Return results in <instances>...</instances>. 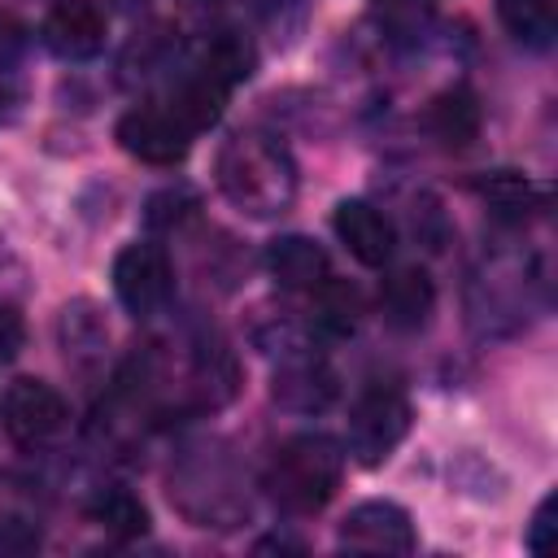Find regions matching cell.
<instances>
[{
  "instance_id": "cell-24",
  "label": "cell",
  "mask_w": 558,
  "mask_h": 558,
  "mask_svg": "<svg viewBox=\"0 0 558 558\" xmlns=\"http://www.w3.org/2000/svg\"><path fill=\"white\" fill-rule=\"evenodd\" d=\"M22 340H26V327H22V314H17V310H13L9 301H0V366L17 357V349H22Z\"/></svg>"
},
{
  "instance_id": "cell-25",
  "label": "cell",
  "mask_w": 558,
  "mask_h": 558,
  "mask_svg": "<svg viewBox=\"0 0 558 558\" xmlns=\"http://www.w3.org/2000/svg\"><path fill=\"white\" fill-rule=\"evenodd\" d=\"M549 519H554V497H545L536 506V514H532V527H527V549L532 554H545L549 549V527H554Z\"/></svg>"
},
{
  "instance_id": "cell-9",
  "label": "cell",
  "mask_w": 558,
  "mask_h": 558,
  "mask_svg": "<svg viewBox=\"0 0 558 558\" xmlns=\"http://www.w3.org/2000/svg\"><path fill=\"white\" fill-rule=\"evenodd\" d=\"M270 392L283 410H296V414H314V410H327L331 397H336V375L331 366L305 349V344H288L279 349V366H275V379H270Z\"/></svg>"
},
{
  "instance_id": "cell-7",
  "label": "cell",
  "mask_w": 558,
  "mask_h": 558,
  "mask_svg": "<svg viewBox=\"0 0 558 558\" xmlns=\"http://www.w3.org/2000/svg\"><path fill=\"white\" fill-rule=\"evenodd\" d=\"M340 545L357 554H410L418 545L414 519L397 501H362L340 523Z\"/></svg>"
},
{
  "instance_id": "cell-2",
  "label": "cell",
  "mask_w": 558,
  "mask_h": 558,
  "mask_svg": "<svg viewBox=\"0 0 558 558\" xmlns=\"http://www.w3.org/2000/svg\"><path fill=\"white\" fill-rule=\"evenodd\" d=\"M340 475H344L340 445L323 432H301L270 453L266 493L288 514H314L331 501V493L340 488Z\"/></svg>"
},
{
  "instance_id": "cell-8",
  "label": "cell",
  "mask_w": 558,
  "mask_h": 558,
  "mask_svg": "<svg viewBox=\"0 0 558 558\" xmlns=\"http://www.w3.org/2000/svg\"><path fill=\"white\" fill-rule=\"evenodd\" d=\"M118 144L144 166H174L192 148V131L170 109H131L118 118Z\"/></svg>"
},
{
  "instance_id": "cell-20",
  "label": "cell",
  "mask_w": 558,
  "mask_h": 558,
  "mask_svg": "<svg viewBox=\"0 0 558 558\" xmlns=\"http://www.w3.org/2000/svg\"><path fill=\"white\" fill-rule=\"evenodd\" d=\"M92 519L109 532V536H144L148 532V506L131 493V488H100L92 497Z\"/></svg>"
},
{
  "instance_id": "cell-12",
  "label": "cell",
  "mask_w": 558,
  "mask_h": 558,
  "mask_svg": "<svg viewBox=\"0 0 558 558\" xmlns=\"http://www.w3.org/2000/svg\"><path fill=\"white\" fill-rule=\"evenodd\" d=\"M227 83H218L214 74H205L192 57H187V65L179 70V78L170 83V92H166V109L187 126V131H205V126H214L218 118H222V105H227Z\"/></svg>"
},
{
  "instance_id": "cell-22",
  "label": "cell",
  "mask_w": 558,
  "mask_h": 558,
  "mask_svg": "<svg viewBox=\"0 0 558 558\" xmlns=\"http://www.w3.org/2000/svg\"><path fill=\"white\" fill-rule=\"evenodd\" d=\"M357 292L353 288H344V283H323L318 288V314H314V323L327 331V336H349L353 327H357Z\"/></svg>"
},
{
  "instance_id": "cell-16",
  "label": "cell",
  "mask_w": 558,
  "mask_h": 558,
  "mask_svg": "<svg viewBox=\"0 0 558 558\" xmlns=\"http://www.w3.org/2000/svg\"><path fill=\"white\" fill-rule=\"evenodd\" d=\"M427 131L445 148H466L480 131V105L471 87H449L427 105Z\"/></svg>"
},
{
  "instance_id": "cell-13",
  "label": "cell",
  "mask_w": 558,
  "mask_h": 558,
  "mask_svg": "<svg viewBox=\"0 0 558 558\" xmlns=\"http://www.w3.org/2000/svg\"><path fill=\"white\" fill-rule=\"evenodd\" d=\"M266 270L288 292H318L327 283V253L310 235H279L266 244Z\"/></svg>"
},
{
  "instance_id": "cell-21",
  "label": "cell",
  "mask_w": 558,
  "mask_h": 558,
  "mask_svg": "<svg viewBox=\"0 0 558 558\" xmlns=\"http://www.w3.org/2000/svg\"><path fill=\"white\" fill-rule=\"evenodd\" d=\"M375 22L392 44H418L432 26L427 0H375Z\"/></svg>"
},
{
  "instance_id": "cell-6",
  "label": "cell",
  "mask_w": 558,
  "mask_h": 558,
  "mask_svg": "<svg viewBox=\"0 0 558 558\" xmlns=\"http://www.w3.org/2000/svg\"><path fill=\"white\" fill-rule=\"evenodd\" d=\"M0 418H4V432L26 445V449H39L48 440H57L70 423V405L65 397L44 384V379H13L4 401H0Z\"/></svg>"
},
{
  "instance_id": "cell-19",
  "label": "cell",
  "mask_w": 558,
  "mask_h": 558,
  "mask_svg": "<svg viewBox=\"0 0 558 558\" xmlns=\"http://www.w3.org/2000/svg\"><path fill=\"white\" fill-rule=\"evenodd\" d=\"M192 61L205 70V74H214L218 83H227V87H235V83H244L248 74H253V44L244 39V35H235V31H218V35H209L196 52H192Z\"/></svg>"
},
{
  "instance_id": "cell-27",
  "label": "cell",
  "mask_w": 558,
  "mask_h": 558,
  "mask_svg": "<svg viewBox=\"0 0 558 558\" xmlns=\"http://www.w3.org/2000/svg\"><path fill=\"white\" fill-rule=\"evenodd\" d=\"M113 4H118V9H126V13H140L148 0H113Z\"/></svg>"
},
{
  "instance_id": "cell-15",
  "label": "cell",
  "mask_w": 558,
  "mask_h": 558,
  "mask_svg": "<svg viewBox=\"0 0 558 558\" xmlns=\"http://www.w3.org/2000/svg\"><path fill=\"white\" fill-rule=\"evenodd\" d=\"M235 384H240V366L231 357V349L222 340H201L192 349V392L201 405H227L235 397Z\"/></svg>"
},
{
  "instance_id": "cell-3",
  "label": "cell",
  "mask_w": 558,
  "mask_h": 558,
  "mask_svg": "<svg viewBox=\"0 0 558 558\" xmlns=\"http://www.w3.org/2000/svg\"><path fill=\"white\" fill-rule=\"evenodd\" d=\"M410 432V401L392 384H371L357 392L344 427V449L362 466H379Z\"/></svg>"
},
{
  "instance_id": "cell-4",
  "label": "cell",
  "mask_w": 558,
  "mask_h": 558,
  "mask_svg": "<svg viewBox=\"0 0 558 558\" xmlns=\"http://www.w3.org/2000/svg\"><path fill=\"white\" fill-rule=\"evenodd\" d=\"M527 288H532V275L519 257H493L484 262L475 275H471V288H466V314H471V327L480 336H506L523 323V310H527Z\"/></svg>"
},
{
  "instance_id": "cell-14",
  "label": "cell",
  "mask_w": 558,
  "mask_h": 558,
  "mask_svg": "<svg viewBox=\"0 0 558 558\" xmlns=\"http://www.w3.org/2000/svg\"><path fill=\"white\" fill-rule=\"evenodd\" d=\"M432 305H436V288L423 266H397L379 283V310L397 331H418L427 323Z\"/></svg>"
},
{
  "instance_id": "cell-26",
  "label": "cell",
  "mask_w": 558,
  "mask_h": 558,
  "mask_svg": "<svg viewBox=\"0 0 558 558\" xmlns=\"http://www.w3.org/2000/svg\"><path fill=\"white\" fill-rule=\"evenodd\" d=\"M253 4H257V9H262V13H275V9H283V4H288V0H253Z\"/></svg>"
},
{
  "instance_id": "cell-10",
  "label": "cell",
  "mask_w": 558,
  "mask_h": 558,
  "mask_svg": "<svg viewBox=\"0 0 558 558\" xmlns=\"http://www.w3.org/2000/svg\"><path fill=\"white\" fill-rule=\"evenodd\" d=\"M109 17L96 0H52L44 17V44L61 61H87L105 48Z\"/></svg>"
},
{
  "instance_id": "cell-23",
  "label": "cell",
  "mask_w": 558,
  "mask_h": 558,
  "mask_svg": "<svg viewBox=\"0 0 558 558\" xmlns=\"http://www.w3.org/2000/svg\"><path fill=\"white\" fill-rule=\"evenodd\" d=\"M192 209H196L192 187H166L148 201V227H179L183 218H192Z\"/></svg>"
},
{
  "instance_id": "cell-5",
  "label": "cell",
  "mask_w": 558,
  "mask_h": 558,
  "mask_svg": "<svg viewBox=\"0 0 558 558\" xmlns=\"http://www.w3.org/2000/svg\"><path fill=\"white\" fill-rule=\"evenodd\" d=\"M174 292V270L161 244H126L113 257V296L126 314L153 318L166 310Z\"/></svg>"
},
{
  "instance_id": "cell-11",
  "label": "cell",
  "mask_w": 558,
  "mask_h": 558,
  "mask_svg": "<svg viewBox=\"0 0 558 558\" xmlns=\"http://www.w3.org/2000/svg\"><path fill=\"white\" fill-rule=\"evenodd\" d=\"M340 244L362 262V266H388L392 248H397V231L388 222L384 209H375L371 201L353 196V201H340L336 205V218H331Z\"/></svg>"
},
{
  "instance_id": "cell-1",
  "label": "cell",
  "mask_w": 558,
  "mask_h": 558,
  "mask_svg": "<svg viewBox=\"0 0 558 558\" xmlns=\"http://www.w3.org/2000/svg\"><path fill=\"white\" fill-rule=\"evenodd\" d=\"M218 187L248 218H275L296 201V161L292 153L262 131H240L218 148Z\"/></svg>"
},
{
  "instance_id": "cell-17",
  "label": "cell",
  "mask_w": 558,
  "mask_h": 558,
  "mask_svg": "<svg viewBox=\"0 0 558 558\" xmlns=\"http://www.w3.org/2000/svg\"><path fill=\"white\" fill-rule=\"evenodd\" d=\"M475 192L484 196V205H488L493 218H501V222H523V218H532V214L541 209L536 183H532L527 174H519V170H493V174H484V179L475 183Z\"/></svg>"
},
{
  "instance_id": "cell-18",
  "label": "cell",
  "mask_w": 558,
  "mask_h": 558,
  "mask_svg": "<svg viewBox=\"0 0 558 558\" xmlns=\"http://www.w3.org/2000/svg\"><path fill=\"white\" fill-rule=\"evenodd\" d=\"M497 17L514 44H523L532 52L554 48V35H558L554 0H497Z\"/></svg>"
}]
</instances>
